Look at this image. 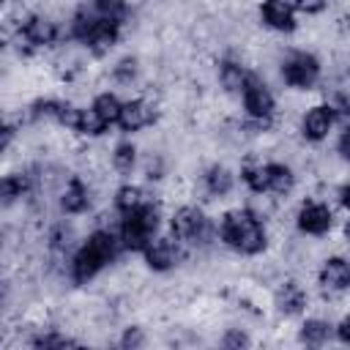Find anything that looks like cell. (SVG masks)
<instances>
[{
	"instance_id": "6da1fadb",
	"label": "cell",
	"mask_w": 350,
	"mask_h": 350,
	"mask_svg": "<svg viewBox=\"0 0 350 350\" xmlns=\"http://www.w3.org/2000/svg\"><path fill=\"white\" fill-rule=\"evenodd\" d=\"M123 252L118 230L112 227H93L88 232V238L74 249L71 260H68V282L82 287L88 282H93L104 268H109L118 254Z\"/></svg>"
},
{
	"instance_id": "7a4b0ae2",
	"label": "cell",
	"mask_w": 350,
	"mask_h": 350,
	"mask_svg": "<svg viewBox=\"0 0 350 350\" xmlns=\"http://www.w3.org/2000/svg\"><path fill=\"white\" fill-rule=\"evenodd\" d=\"M216 238L235 254L243 257H257L268 252L271 235H268V224L262 219H257L246 205H235L230 211L221 213L219 227H216Z\"/></svg>"
},
{
	"instance_id": "3957f363",
	"label": "cell",
	"mask_w": 350,
	"mask_h": 350,
	"mask_svg": "<svg viewBox=\"0 0 350 350\" xmlns=\"http://www.w3.org/2000/svg\"><path fill=\"white\" fill-rule=\"evenodd\" d=\"M170 235L175 241H180V246L197 249V252H205V249H211L213 241H219L213 221L208 219L205 208L197 205V202H180L178 208H172Z\"/></svg>"
},
{
	"instance_id": "277c9868",
	"label": "cell",
	"mask_w": 350,
	"mask_h": 350,
	"mask_svg": "<svg viewBox=\"0 0 350 350\" xmlns=\"http://www.w3.org/2000/svg\"><path fill=\"white\" fill-rule=\"evenodd\" d=\"M159 227H161V202L159 200H148L139 208H134L129 213H120L118 238H120L123 252H137L139 254L150 243V238L159 235Z\"/></svg>"
},
{
	"instance_id": "5b68a950",
	"label": "cell",
	"mask_w": 350,
	"mask_h": 350,
	"mask_svg": "<svg viewBox=\"0 0 350 350\" xmlns=\"http://www.w3.org/2000/svg\"><path fill=\"white\" fill-rule=\"evenodd\" d=\"M279 77L293 90H312L320 85V77H323L320 57L306 49H290L279 60Z\"/></svg>"
},
{
	"instance_id": "8992f818",
	"label": "cell",
	"mask_w": 350,
	"mask_h": 350,
	"mask_svg": "<svg viewBox=\"0 0 350 350\" xmlns=\"http://www.w3.org/2000/svg\"><path fill=\"white\" fill-rule=\"evenodd\" d=\"M16 36L25 41V49L27 52L30 49H46V46H52V44H57L63 38L60 25H57V19L49 11H30L22 19Z\"/></svg>"
},
{
	"instance_id": "52a82bcc",
	"label": "cell",
	"mask_w": 350,
	"mask_h": 350,
	"mask_svg": "<svg viewBox=\"0 0 350 350\" xmlns=\"http://www.w3.org/2000/svg\"><path fill=\"white\" fill-rule=\"evenodd\" d=\"M241 101H243V109H246V118L249 120H262V123H273L276 120V96L271 90V85L260 77V74H252L243 93H241Z\"/></svg>"
},
{
	"instance_id": "ba28073f",
	"label": "cell",
	"mask_w": 350,
	"mask_h": 350,
	"mask_svg": "<svg viewBox=\"0 0 350 350\" xmlns=\"http://www.w3.org/2000/svg\"><path fill=\"white\" fill-rule=\"evenodd\" d=\"M139 254H142L145 268L153 271V273H170V271H175V268L183 262V257H186L180 241H175L170 232H167V235H153L150 243H148Z\"/></svg>"
},
{
	"instance_id": "9c48e42d",
	"label": "cell",
	"mask_w": 350,
	"mask_h": 350,
	"mask_svg": "<svg viewBox=\"0 0 350 350\" xmlns=\"http://www.w3.org/2000/svg\"><path fill=\"white\" fill-rule=\"evenodd\" d=\"M159 118V109H156V101L150 96H134V98H126L120 104V112H118V126L123 134H139L145 129H150Z\"/></svg>"
},
{
	"instance_id": "30bf717a",
	"label": "cell",
	"mask_w": 350,
	"mask_h": 350,
	"mask_svg": "<svg viewBox=\"0 0 350 350\" xmlns=\"http://www.w3.org/2000/svg\"><path fill=\"white\" fill-rule=\"evenodd\" d=\"M334 211L331 205L320 202V200H304L295 211V227L301 235H312V238H323L334 230Z\"/></svg>"
},
{
	"instance_id": "8fae6325",
	"label": "cell",
	"mask_w": 350,
	"mask_h": 350,
	"mask_svg": "<svg viewBox=\"0 0 350 350\" xmlns=\"http://www.w3.org/2000/svg\"><path fill=\"white\" fill-rule=\"evenodd\" d=\"M57 208L66 216H82L93 208V183L85 175H68L57 191Z\"/></svg>"
},
{
	"instance_id": "7c38bea8",
	"label": "cell",
	"mask_w": 350,
	"mask_h": 350,
	"mask_svg": "<svg viewBox=\"0 0 350 350\" xmlns=\"http://www.w3.org/2000/svg\"><path fill=\"white\" fill-rule=\"evenodd\" d=\"M317 284L323 293V301H334L342 295L350 284V265L342 254H328L317 268Z\"/></svg>"
},
{
	"instance_id": "4fadbf2b",
	"label": "cell",
	"mask_w": 350,
	"mask_h": 350,
	"mask_svg": "<svg viewBox=\"0 0 350 350\" xmlns=\"http://www.w3.org/2000/svg\"><path fill=\"white\" fill-rule=\"evenodd\" d=\"M334 123H336V112H334V107H331L328 101H323V104H312V107L301 115L298 131H301V137H304L306 142H323V139L331 134Z\"/></svg>"
},
{
	"instance_id": "5bb4252c",
	"label": "cell",
	"mask_w": 350,
	"mask_h": 350,
	"mask_svg": "<svg viewBox=\"0 0 350 350\" xmlns=\"http://www.w3.org/2000/svg\"><path fill=\"white\" fill-rule=\"evenodd\" d=\"M235 189V172L224 161H213L200 172V194L202 200H224Z\"/></svg>"
},
{
	"instance_id": "9a60e30c",
	"label": "cell",
	"mask_w": 350,
	"mask_h": 350,
	"mask_svg": "<svg viewBox=\"0 0 350 350\" xmlns=\"http://www.w3.org/2000/svg\"><path fill=\"white\" fill-rule=\"evenodd\" d=\"M309 306V293L298 279H284L273 290V309L279 317H295Z\"/></svg>"
},
{
	"instance_id": "2e32d148",
	"label": "cell",
	"mask_w": 350,
	"mask_h": 350,
	"mask_svg": "<svg viewBox=\"0 0 350 350\" xmlns=\"http://www.w3.org/2000/svg\"><path fill=\"white\" fill-rule=\"evenodd\" d=\"M30 191H33V175H30L27 167L3 172L0 175V211H8L14 205H19L22 200H27Z\"/></svg>"
},
{
	"instance_id": "e0dca14e",
	"label": "cell",
	"mask_w": 350,
	"mask_h": 350,
	"mask_svg": "<svg viewBox=\"0 0 350 350\" xmlns=\"http://www.w3.org/2000/svg\"><path fill=\"white\" fill-rule=\"evenodd\" d=\"M257 16L273 33H293L298 27L295 11H293V5L287 0H262L260 8H257Z\"/></svg>"
},
{
	"instance_id": "ac0fdd59",
	"label": "cell",
	"mask_w": 350,
	"mask_h": 350,
	"mask_svg": "<svg viewBox=\"0 0 350 350\" xmlns=\"http://www.w3.org/2000/svg\"><path fill=\"white\" fill-rule=\"evenodd\" d=\"M120 25H115V22H104V19H98V25H96V30L90 33V38L82 44L85 46V52L90 55V57H96V60H101V57H107L115 46H118V41H120Z\"/></svg>"
},
{
	"instance_id": "d6986e66",
	"label": "cell",
	"mask_w": 350,
	"mask_h": 350,
	"mask_svg": "<svg viewBox=\"0 0 350 350\" xmlns=\"http://www.w3.org/2000/svg\"><path fill=\"white\" fill-rule=\"evenodd\" d=\"M249 77H252V71L238 57H224L219 63V68H216V79H219V85H221V90L227 96H241L246 82H249Z\"/></svg>"
},
{
	"instance_id": "ffe728a7",
	"label": "cell",
	"mask_w": 350,
	"mask_h": 350,
	"mask_svg": "<svg viewBox=\"0 0 350 350\" xmlns=\"http://www.w3.org/2000/svg\"><path fill=\"white\" fill-rule=\"evenodd\" d=\"M295 189V170L287 161H265V194L271 197H287Z\"/></svg>"
},
{
	"instance_id": "44dd1931",
	"label": "cell",
	"mask_w": 350,
	"mask_h": 350,
	"mask_svg": "<svg viewBox=\"0 0 350 350\" xmlns=\"http://www.w3.org/2000/svg\"><path fill=\"white\" fill-rule=\"evenodd\" d=\"M109 79L118 85V88H126V90H131V88H137L139 82H142V60H139V55H123V57H118L115 63H112V68H109Z\"/></svg>"
},
{
	"instance_id": "7402d4cb",
	"label": "cell",
	"mask_w": 350,
	"mask_h": 350,
	"mask_svg": "<svg viewBox=\"0 0 350 350\" xmlns=\"http://www.w3.org/2000/svg\"><path fill=\"white\" fill-rule=\"evenodd\" d=\"M331 334H334V325H331V320H325V317H306L301 325H298V342L301 345H306V347H320V345H325L328 339H331Z\"/></svg>"
},
{
	"instance_id": "603a6c76",
	"label": "cell",
	"mask_w": 350,
	"mask_h": 350,
	"mask_svg": "<svg viewBox=\"0 0 350 350\" xmlns=\"http://www.w3.org/2000/svg\"><path fill=\"white\" fill-rule=\"evenodd\" d=\"M109 164H112L115 172H120V175H131V172L137 170V164H139V145L131 142V139H120V142H115L112 150H109Z\"/></svg>"
},
{
	"instance_id": "cb8c5ba5",
	"label": "cell",
	"mask_w": 350,
	"mask_h": 350,
	"mask_svg": "<svg viewBox=\"0 0 350 350\" xmlns=\"http://www.w3.org/2000/svg\"><path fill=\"white\" fill-rule=\"evenodd\" d=\"M150 197H148V191L139 186V183H120L118 189H115V194H112V208L118 211V213H129V211H134V208H139L142 202H148Z\"/></svg>"
},
{
	"instance_id": "d4e9b609",
	"label": "cell",
	"mask_w": 350,
	"mask_h": 350,
	"mask_svg": "<svg viewBox=\"0 0 350 350\" xmlns=\"http://www.w3.org/2000/svg\"><path fill=\"white\" fill-rule=\"evenodd\" d=\"M90 8L96 11L98 19L115 22V25H120V27L129 22V14H131V8H129L126 0H90Z\"/></svg>"
},
{
	"instance_id": "484cf974",
	"label": "cell",
	"mask_w": 350,
	"mask_h": 350,
	"mask_svg": "<svg viewBox=\"0 0 350 350\" xmlns=\"http://www.w3.org/2000/svg\"><path fill=\"white\" fill-rule=\"evenodd\" d=\"M120 96L115 93V90H101V93H96L93 96V101H90V109L107 123V126H112L115 120H118V112H120Z\"/></svg>"
},
{
	"instance_id": "4316f807",
	"label": "cell",
	"mask_w": 350,
	"mask_h": 350,
	"mask_svg": "<svg viewBox=\"0 0 350 350\" xmlns=\"http://www.w3.org/2000/svg\"><path fill=\"white\" fill-rule=\"evenodd\" d=\"M219 345H221V347H249V345H254V339H252L249 328L232 325V328H224V334H221Z\"/></svg>"
},
{
	"instance_id": "83f0119b",
	"label": "cell",
	"mask_w": 350,
	"mask_h": 350,
	"mask_svg": "<svg viewBox=\"0 0 350 350\" xmlns=\"http://www.w3.org/2000/svg\"><path fill=\"white\" fill-rule=\"evenodd\" d=\"M118 345H120V347H142V345H148V334H145L142 325H126V328L120 331Z\"/></svg>"
},
{
	"instance_id": "f1b7e54d",
	"label": "cell",
	"mask_w": 350,
	"mask_h": 350,
	"mask_svg": "<svg viewBox=\"0 0 350 350\" xmlns=\"http://www.w3.org/2000/svg\"><path fill=\"white\" fill-rule=\"evenodd\" d=\"M14 139H16V123L8 118H0V156L11 150Z\"/></svg>"
},
{
	"instance_id": "f546056e",
	"label": "cell",
	"mask_w": 350,
	"mask_h": 350,
	"mask_svg": "<svg viewBox=\"0 0 350 350\" xmlns=\"http://www.w3.org/2000/svg\"><path fill=\"white\" fill-rule=\"evenodd\" d=\"M287 3L293 5V11H301V14H320L328 0H287Z\"/></svg>"
},
{
	"instance_id": "4dcf8cb0",
	"label": "cell",
	"mask_w": 350,
	"mask_h": 350,
	"mask_svg": "<svg viewBox=\"0 0 350 350\" xmlns=\"http://www.w3.org/2000/svg\"><path fill=\"white\" fill-rule=\"evenodd\" d=\"M336 336H339V345H350V320L342 317L339 325H336Z\"/></svg>"
},
{
	"instance_id": "1f68e13d",
	"label": "cell",
	"mask_w": 350,
	"mask_h": 350,
	"mask_svg": "<svg viewBox=\"0 0 350 350\" xmlns=\"http://www.w3.org/2000/svg\"><path fill=\"white\" fill-rule=\"evenodd\" d=\"M5 5H8V0H0V11H3V8H5Z\"/></svg>"
}]
</instances>
